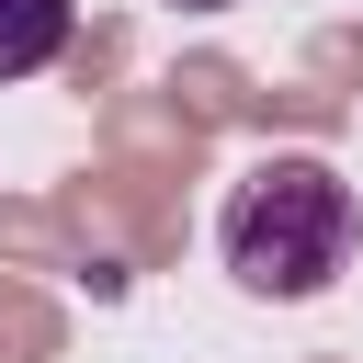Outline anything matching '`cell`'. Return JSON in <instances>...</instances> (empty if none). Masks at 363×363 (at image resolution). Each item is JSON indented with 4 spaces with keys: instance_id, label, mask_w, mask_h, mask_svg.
<instances>
[{
    "instance_id": "cell-1",
    "label": "cell",
    "mask_w": 363,
    "mask_h": 363,
    "mask_svg": "<svg viewBox=\"0 0 363 363\" xmlns=\"http://www.w3.org/2000/svg\"><path fill=\"white\" fill-rule=\"evenodd\" d=\"M352 238H363V204L329 159L284 147V159H250L227 182V216H216V250H227V284L261 295V306H306L352 272Z\"/></svg>"
},
{
    "instance_id": "cell-3",
    "label": "cell",
    "mask_w": 363,
    "mask_h": 363,
    "mask_svg": "<svg viewBox=\"0 0 363 363\" xmlns=\"http://www.w3.org/2000/svg\"><path fill=\"white\" fill-rule=\"evenodd\" d=\"M170 11H227V0H170Z\"/></svg>"
},
{
    "instance_id": "cell-2",
    "label": "cell",
    "mask_w": 363,
    "mask_h": 363,
    "mask_svg": "<svg viewBox=\"0 0 363 363\" xmlns=\"http://www.w3.org/2000/svg\"><path fill=\"white\" fill-rule=\"evenodd\" d=\"M68 34H79V0H0V79L57 68V57H68Z\"/></svg>"
}]
</instances>
